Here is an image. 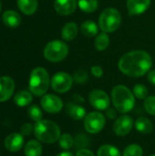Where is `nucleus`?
Masks as SVG:
<instances>
[{"label": "nucleus", "instance_id": "1", "mask_svg": "<svg viewBox=\"0 0 155 156\" xmlns=\"http://www.w3.org/2000/svg\"><path fill=\"white\" fill-rule=\"evenodd\" d=\"M153 65L151 56L144 50H133L123 55L119 61L120 70L130 77L138 78L145 75Z\"/></svg>", "mask_w": 155, "mask_h": 156}, {"label": "nucleus", "instance_id": "2", "mask_svg": "<svg viewBox=\"0 0 155 156\" xmlns=\"http://www.w3.org/2000/svg\"><path fill=\"white\" fill-rule=\"evenodd\" d=\"M111 100L115 109L121 113L131 112L135 104L134 95L123 85H117L112 89Z\"/></svg>", "mask_w": 155, "mask_h": 156}, {"label": "nucleus", "instance_id": "3", "mask_svg": "<svg viewBox=\"0 0 155 156\" xmlns=\"http://www.w3.org/2000/svg\"><path fill=\"white\" fill-rule=\"evenodd\" d=\"M34 133L37 139L44 144H54L60 137V129L57 123L48 120L37 122L34 126Z\"/></svg>", "mask_w": 155, "mask_h": 156}, {"label": "nucleus", "instance_id": "4", "mask_svg": "<svg viewBox=\"0 0 155 156\" xmlns=\"http://www.w3.org/2000/svg\"><path fill=\"white\" fill-rule=\"evenodd\" d=\"M49 86V76L43 68H36L32 70L29 78V90L35 96H43Z\"/></svg>", "mask_w": 155, "mask_h": 156}, {"label": "nucleus", "instance_id": "5", "mask_svg": "<svg viewBox=\"0 0 155 156\" xmlns=\"http://www.w3.org/2000/svg\"><path fill=\"white\" fill-rule=\"evenodd\" d=\"M122 23V16L120 12L113 8L108 7L102 11L99 18L100 29L105 33H111L117 30Z\"/></svg>", "mask_w": 155, "mask_h": 156}, {"label": "nucleus", "instance_id": "6", "mask_svg": "<svg viewBox=\"0 0 155 156\" xmlns=\"http://www.w3.org/2000/svg\"><path fill=\"white\" fill-rule=\"evenodd\" d=\"M68 53L69 47L60 40L50 41L44 48V57L51 62H59L63 60Z\"/></svg>", "mask_w": 155, "mask_h": 156}, {"label": "nucleus", "instance_id": "7", "mask_svg": "<svg viewBox=\"0 0 155 156\" xmlns=\"http://www.w3.org/2000/svg\"><path fill=\"white\" fill-rule=\"evenodd\" d=\"M106 120L102 113L99 112H92L86 115L84 120L85 130L89 133H100L105 126Z\"/></svg>", "mask_w": 155, "mask_h": 156}, {"label": "nucleus", "instance_id": "8", "mask_svg": "<svg viewBox=\"0 0 155 156\" xmlns=\"http://www.w3.org/2000/svg\"><path fill=\"white\" fill-rule=\"evenodd\" d=\"M73 84V78L65 72L56 73L51 80L52 89L58 93H65L70 90Z\"/></svg>", "mask_w": 155, "mask_h": 156}, {"label": "nucleus", "instance_id": "9", "mask_svg": "<svg viewBox=\"0 0 155 156\" xmlns=\"http://www.w3.org/2000/svg\"><path fill=\"white\" fill-rule=\"evenodd\" d=\"M89 100L91 106L97 110H106L110 106L109 95L101 90H93L89 95Z\"/></svg>", "mask_w": 155, "mask_h": 156}, {"label": "nucleus", "instance_id": "10", "mask_svg": "<svg viewBox=\"0 0 155 156\" xmlns=\"http://www.w3.org/2000/svg\"><path fill=\"white\" fill-rule=\"evenodd\" d=\"M42 108L48 113L59 112L63 108V102L61 99L54 94L44 95L40 101Z\"/></svg>", "mask_w": 155, "mask_h": 156}, {"label": "nucleus", "instance_id": "11", "mask_svg": "<svg viewBox=\"0 0 155 156\" xmlns=\"http://www.w3.org/2000/svg\"><path fill=\"white\" fill-rule=\"evenodd\" d=\"M133 122L131 116L122 115L120 116L113 124V131L118 136H125L132 129Z\"/></svg>", "mask_w": 155, "mask_h": 156}, {"label": "nucleus", "instance_id": "12", "mask_svg": "<svg viewBox=\"0 0 155 156\" xmlns=\"http://www.w3.org/2000/svg\"><path fill=\"white\" fill-rule=\"evenodd\" d=\"M15 90V82L10 77H0V101L10 99Z\"/></svg>", "mask_w": 155, "mask_h": 156}, {"label": "nucleus", "instance_id": "13", "mask_svg": "<svg viewBox=\"0 0 155 156\" xmlns=\"http://www.w3.org/2000/svg\"><path fill=\"white\" fill-rule=\"evenodd\" d=\"M24 144V137L21 133H14L6 136L5 140V147L7 151L16 153L18 152Z\"/></svg>", "mask_w": 155, "mask_h": 156}, {"label": "nucleus", "instance_id": "14", "mask_svg": "<svg viewBox=\"0 0 155 156\" xmlns=\"http://www.w3.org/2000/svg\"><path fill=\"white\" fill-rule=\"evenodd\" d=\"M150 5L151 0H128L127 9L131 16H137L145 12Z\"/></svg>", "mask_w": 155, "mask_h": 156}, {"label": "nucleus", "instance_id": "15", "mask_svg": "<svg viewBox=\"0 0 155 156\" xmlns=\"http://www.w3.org/2000/svg\"><path fill=\"white\" fill-rule=\"evenodd\" d=\"M77 6V0H55L54 7L57 13L61 16L72 14Z\"/></svg>", "mask_w": 155, "mask_h": 156}, {"label": "nucleus", "instance_id": "16", "mask_svg": "<svg viewBox=\"0 0 155 156\" xmlns=\"http://www.w3.org/2000/svg\"><path fill=\"white\" fill-rule=\"evenodd\" d=\"M3 22L4 24L11 28L16 27L19 26L20 22H21V17L19 16V14L14 10H7L3 14L2 16Z\"/></svg>", "mask_w": 155, "mask_h": 156}, {"label": "nucleus", "instance_id": "17", "mask_svg": "<svg viewBox=\"0 0 155 156\" xmlns=\"http://www.w3.org/2000/svg\"><path fill=\"white\" fill-rule=\"evenodd\" d=\"M67 112L68 114L74 120L79 121L86 117V110L84 107L76 104L74 102H70L68 104L67 107Z\"/></svg>", "mask_w": 155, "mask_h": 156}, {"label": "nucleus", "instance_id": "18", "mask_svg": "<svg viewBox=\"0 0 155 156\" xmlns=\"http://www.w3.org/2000/svg\"><path fill=\"white\" fill-rule=\"evenodd\" d=\"M37 0H17V5L21 12L25 15L30 16L37 9Z\"/></svg>", "mask_w": 155, "mask_h": 156}, {"label": "nucleus", "instance_id": "19", "mask_svg": "<svg viewBox=\"0 0 155 156\" xmlns=\"http://www.w3.org/2000/svg\"><path fill=\"white\" fill-rule=\"evenodd\" d=\"M78 26L74 22H69L66 24L61 31V36L64 40L71 41L78 36Z\"/></svg>", "mask_w": 155, "mask_h": 156}, {"label": "nucleus", "instance_id": "20", "mask_svg": "<svg viewBox=\"0 0 155 156\" xmlns=\"http://www.w3.org/2000/svg\"><path fill=\"white\" fill-rule=\"evenodd\" d=\"M135 128L143 134H150L153 130V125L149 119L145 117H140L135 122Z\"/></svg>", "mask_w": 155, "mask_h": 156}, {"label": "nucleus", "instance_id": "21", "mask_svg": "<svg viewBox=\"0 0 155 156\" xmlns=\"http://www.w3.org/2000/svg\"><path fill=\"white\" fill-rule=\"evenodd\" d=\"M26 156H40L42 154V146L38 141L31 140L29 141L24 150Z\"/></svg>", "mask_w": 155, "mask_h": 156}, {"label": "nucleus", "instance_id": "22", "mask_svg": "<svg viewBox=\"0 0 155 156\" xmlns=\"http://www.w3.org/2000/svg\"><path fill=\"white\" fill-rule=\"evenodd\" d=\"M32 100H33L32 94L26 90H20L14 97L15 103L19 107L27 106L28 104L31 103Z\"/></svg>", "mask_w": 155, "mask_h": 156}, {"label": "nucleus", "instance_id": "23", "mask_svg": "<svg viewBox=\"0 0 155 156\" xmlns=\"http://www.w3.org/2000/svg\"><path fill=\"white\" fill-rule=\"evenodd\" d=\"M81 33L87 37H95L98 34V26L91 20H86L81 24Z\"/></svg>", "mask_w": 155, "mask_h": 156}, {"label": "nucleus", "instance_id": "24", "mask_svg": "<svg viewBox=\"0 0 155 156\" xmlns=\"http://www.w3.org/2000/svg\"><path fill=\"white\" fill-rule=\"evenodd\" d=\"M78 5L82 11L92 13L97 10L99 3L98 0H78Z\"/></svg>", "mask_w": 155, "mask_h": 156}, {"label": "nucleus", "instance_id": "25", "mask_svg": "<svg viewBox=\"0 0 155 156\" xmlns=\"http://www.w3.org/2000/svg\"><path fill=\"white\" fill-rule=\"evenodd\" d=\"M98 156H121V153L118 148L113 145L105 144L101 145L98 150Z\"/></svg>", "mask_w": 155, "mask_h": 156}, {"label": "nucleus", "instance_id": "26", "mask_svg": "<svg viewBox=\"0 0 155 156\" xmlns=\"http://www.w3.org/2000/svg\"><path fill=\"white\" fill-rule=\"evenodd\" d=\"M109 44H110V37L105 32L100 34L95 39V48L99 51L105 50L109 47Z\"/></svg>", "mask_w": 155, "mask_h": 156}, {"label": "nucleus", "instance_id": "27", "mask_svg": "<svg viewBox=\"0 0 155 156\" xmlns=\"http://www.w3.org/2000/svg\"><path fill=\"white\" fill-rule=\"evenodd\" d=\"M58 144L62 149L69 150L73 146L74 139L69 133H64V134L60 135V137L58 139Z\"/></svg>", "mask_w": 155, "mask_h": 156}, {"label": "nucleus", "instance_id": "28", "mask_svg": "<svg viewBox=\"0 0 155 156\" xmlns=\"http://www.w3.org/2000/svg\"><path fill=\"white\" fill-rule=\"evenodd\" d=\"M143 150L138 144H131L125 148L122 156H143Z\"/></svg>", "mask_w": 155, "mask_h": 156}, {"label": "nucleus", "instance_id": "29", "mask_svg": "<svg viewBox=\"0 0 155 156\" xmlns=\"http://www.w3.org/2000/svg\"><path fill=\"white\" fill-rule=\"evenodd\" d=\"M28 116L33 121H35L37 122L41 121L43 114H42V112H41L40 108L37 105H31L28 108Z\"/></svg>", "mask_w": 155, "mask_h": 156}, {"label": "nucleus", "instance_id": "30", "mask_svg": "<svg viewBox=\"0 0 155 156\" xmlns=\"http://www.w3.org/2000/svg\"><path fill=\"white\" fill-rule=\"evenodd\" d=\"M133 94L137 99L145 100L147 98V95H148V90L144 85L137 84L133 88Z\"/></svg>", "mask_w": 155, "mask_h": 156}, {"label": "nucleus", "instance_id": "31", "mask_svg": "<svg viewBox=\"0 0 155 156\" xmlns=\"http://www.w3.org/2000/svg\"><path fill=\"white\" fill-rule=\"evenodd\" d=\"M144 109L149 114L155 116V96H150L145 99Z\"/></svg>", "mask_w": 155, "mask_h": 156}, {"label": "nucleus", "instance_id": "32", "mask_svg": "<svg viewBox=\"0 0 155 156\" xmlns=\"http://www.w3.org/2000/svg\"><path fill=\"white\" fill-rule=\"evenodd\" d=\"M88 80V74L85 70L83 69H79V70H77L74 75H73V80L79 84H82V83H85Z\"/></svg>", "mask_w": 155, "mask_h": 156}, {"label": "nucleus", "instance_id": "33", "mask_svg": "<svg viewBox=\"0 0 155 156\" xmlns=\"http://www.w3.org/2000/svg\"><path fill=\"white\" fill-rule=\"evenodd\" d=\"M33 132V126L30 123H24L21 126V134L23 136H29Z\"/></svg>", "mask_w": 155, "mask_h": 156}, {"label": "nucleus", "instance_id": "34", "mask_svg": "<svg viewBox=\"0 0 155 156\" xmlns=\"http://www.w3.org/2000/svg\"><path fill=\"white\" fill-rule=\"evenodd\" d=\"M90 70H91L92 75L96 78H100L103 75V70L100 66H92Z\"/></svg>", "mask_w": 155, "mask_h": 156}, {"label": "nucleus", "instance_id": "35", "mask_svg": "<svg viewBox=\"0 0 155 156\" xmlns=\"http://www.w3.org/2000/svg\"><path fill=\"white\" fill-rule=\"evenodd\" d=\"M76 156H95L94 154L90 151V150H88V149H79L77 154Z\"/></svg>", "mask_w": 155, "mask_h": 156}, {"label": "nucleus", "instance_id": "36", "mask_svg": "<svg viewBox=\"0 0 155 156\" xmlns=\"http://www.w3.org/2000/svg\"><path fill=\"white\" fill-rule=\"evenodd\" d=\"M107 117L109 118V119H111V120H114L115 118H116V116H117V113H116V111L114 110V109H108V111H107Z\"/></svg>", "mask_w": 155, "mask_h": 156}, {"label": "nucleus", "instance_id": "37", "mask_svg": "<svg viewBox=\"0 0 155 156\" xmlns=\"http://www.w3.org/2000/svg\"><path fill=\"white\" fill-rule=\"evenodd\" d=\"M148 80H149L153 85H154L155 86V69L150 71V72L148 73Z\"/></svg>", "mask_w": 155, "mask_h": 156}, {"label": "nucleus", "instance_id": "38", "mask_svg": "<svg viewBox=\"0 0 155 156\" xmlns=\"http://www.w3.org/2000/svg\"><path fill=\"white\" fill-rule=\"evenodd\" d=\"M57 156H74L71 153H69V152H63V153H60V154H58Z\"/></svg>", "mask_w": 155, "mask_h": 156}, {"label": "nucleus", "instance_id": "39", "mask_svg": "<svg viewBox=\"0 0 155 156\" xmlns=\"http://www.w3.org/2000/svg\"><path fill=\"white\" fill-rule=\"evenodd\" d=\"M1 7H2V5H1V1H0V12H1Z\"/></svg>", "mask_w": 155, "mask_h": 156}, {"label": "nucleus", "instance_id": "40", "mask_svg": "<svg viewBox=\"0 0 155 156\" xmlns=\"http://www.w3.org/2000/svg\"><path fill=\"white\" fill-rule=\"evenodd\" d=\"M151 156H155V154H153V155H151Z\"/></svg>", "mask_w": 155, "mask_h": 156}]
</instances>
